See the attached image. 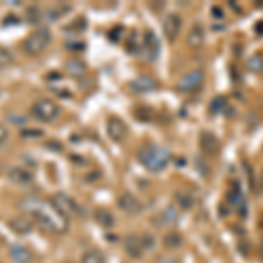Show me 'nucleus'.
<instances>
[{
    "label": "nucleus",
    "mask_w": 263,
    "mask_h": 263,
    "mask_svg": "<svg viewBox=\"0 0 263 263\" xmlns=\"http://www.w3.org/2000/svg\"><path fill=\"white\" fill-rule=\"evenodd\" d=\"M20 209L30 214L42 230L51 233H63L67 230L69 219L63 218L53 207V203H48L37 197H25L20 200Z\"/></svg>",
    "instance_id": "f257e3e1"
},
{
    "label": "nucleus",
    "mask_w": 263,
    "mask_h": 263,
    "mask_svg": "<svg viewBox=\"0 0 263 263\" xmlns=\"http://www.w3.org/2000/svg\"><path fill=\"white\" fill-rule=\"evenodd\" d=\"M137 158L147 171L162 172L171 162V151L167 147L156 146V144H146L139 149Z\"/></svg>",
    "instance_id": "f03ea898"
},
{
    "label": "nucleus",
    "mask_w": 263,
    "mask_h": 263,
    "mask_svg": "<svg viewBox=\"0 0 263 263\" xmlns=\"http://www.w3.org/2000/svg\"><path fill=\"white\" fill-rule=\"evenodd\" d=\"M51 42V32L48 28H37L35 32H32L30 35L25 39L23 42V49L27 54H30V57H37V54H41L42 51L49 46Z\"/></svg>",
    "instance_id": "7ed1b4c3"
},
{
    "label": "nucleus",
    "mask_w": 263,
    "mask_h": 263,
    "mask_svg": "<svg viewBox=\"0 0 263 263\" xmlns=\"http://www.w3.org/2000/svg\"><path fill=\"white\" fill-rule=\"evenodd\" d=\"M32 114L37 120H41L44 123H51L60 116V105L51 99H41L32 105Z\"/></svg>",
    "instance_id": "20e7f679"
},
{
    "label": "nucleus",
    "mask_w": 263,
    "mask_h": 263,
    "mask_svg": "<svg viewBox=\"0 0 263 263\" xmlns=\"http://www.w3.org/2000/svg\"><path fill=\"white\" fill-rule=\"evenodd\" d=\"M227 200L232 207H235L240 218H248V200H246L242 186H240L239 181H233L230 184V188L227 192Z\"/></svg>",
    "instance_id": "39448f33"
},
{
    "label": "nucleus",
    "mask_w": 263,
    "mask_h": 263,
    "mask_svg": "<svg viewBox=\"0 0 263 263\" xmlns=\"http://www.w3.org/2000/svg\"><path fill=\"white\" fill-rule=\"evenodd\" d=\"M51 203H53L54 209L67 219H69L70 216L79 214V205L76 203L74 198L69 197L67 193H57L54 197H51Z\"/></svg>",
    "instance_id": "423d86ee"
},
{
    "label": "nucleus",
    "mask_w": 263,
    "mask_h": 263,
    "mask_svg": "<svg viewBox=\"0 0 263 263\" xmlns=\"http://www.w3.org/2000/svg\"><path fill=\"white\" fill-rule=\"evenodd\" d=\"M177 219H179V209L176 205H167L153 218V223H155L156 228H163L177 223Z\"/></svg>",
    "instance_id": "0eeeda50"
},
{
    "label": "nucleus",
    "mask_w": 263,
    "mask_h": 263,
    "mask_svg": "<svg viewBox=\"0 0 263 263\" xmlns=\"http://www.w3.org/2000/svg\"><path fill=\"white\" fill-rule=\"evenodd\" d=\"M118 207L123 211V213L135 216V214H141L142 213V203L139 200L135 195L132 193H121L118 197Z\"/></svg>",
    "instance_id": "6e6552de"
},
{
    "label": "nucleus",
    "mask_w": 263,
    "mask_h": 263,
    "mask_svg": "<svg viewBox=\"0 0 263 263\" xmlns=\"http://www.w3.org/2000/svg\"><path fill=\"white\" fill-rule=\"evenodd\" d=\"M202 83H203V72L202 70H192L181 79L177 86H179L181 91L190 93V91L198 90V88L202 86Z\"/></svg>",
    "instance_id": "1a4fd4ad"
},
{
    "label": "nucleus",
    "mask_w": 263,
    "mask_h": 263,
    "mask_svg": "<svg viewBox=\"0 0 263 263\" xmlns=\"http://www.w3.org/2000/svg\"><path fill=\"white\" fill-rule=\"evenodd\" d=\"M181 27H182V20L179 14L176 12H171V14L165 16L163 20V33L168 41H174L181 32Z\"/></svg>",
    "instance_id": "9d476101"
},
{
    "label": "nucleus",
    "mask_w": 263,
    "mask_h": 263,
    "mask_svg": "<svg viewBox=\"0 0 263 263\" xmlns=\"http://www.w3.org/2000/svg\"><path fill=\"white\" fill-rule=\"evenodd\" d=\"M107 135L112 139L114 142H121L123 139L126 137V132H128V128H126V123L120 120V118L112 116L107 120Z\"/></svg>",
    "instance_id": "9b49d317"
},
{
    "label": "nucleus",
    "mask_w": 263,
    "mask_h": 263,
    "mask_svg": "<svg viewBox=\"0 0 263 263\" xmlns=\"http://www.w3.org/2000/svg\"><path fill=\"white\" fill-rule=\"evenodd\" d=\"M142 53L147 60H156L160 54V42L156 39V35L153 32L147 30L144 33V42H142Z\"/></svg>",
    "instance_id": "f8f14e48"
},
{
    "label": "nucleus",
    "mask_w": 263,
    "mask_h": 263,
    "mask_svg": "<svg viewBox=\"0 0 263 263\" xmlns=\"http://www.w3.org/2000/svg\"><path fill=\"white\" fill-rule=\"evenodd\" d=\"M7 177H9L11 182L18 186H28L33 182V174L28 171L27 167H12L7 172Z\"/></svg>",
    "instance_id": "ddd939ff"
},
{
    "label": "nucleus",
    "mask_w": 263,
    "mask_h": 263,
    "mask_svg": "<svg viewBox=\"0 0 263 263\" xmlns=\"http://www.w3.org/2000/svg\"><path fill=\"white\" fill-rule=\"evenodd\" d=\"M200 147L205 155H216L219 151V139L213 132H202L200 134Z\"/></svg>",
    "instance_id": "4468645a"
},
{
    "label": "nucleus",
    "mask_w": 263,
    "mask_h": 263,
    "mask_svg": "<svg viewBox=\"0 0 263 263\" xmlns=\"http://www.w3.org/2000/svg\"><path fill=\"white\" fill-rule=\"evenodd\" d=\"M123 246H125V251L128 254L130 258H141L142 256V242H141V237L137 235H126L125 240H123Z\"/></svg>",
    "instance_id": "2eb2a0df"
},
{
    "label": "nucleus",
    "mask_w": 263,
    "mask_h": 263,
    "mask_svg": "<svg viewBox=\"0 0 263 263\" xmlns=\"http://www.w3.org/2000/svg\"><path fill=\"white\" fill-rule=\"evenodd\" d=\"M9 228L14 233H18V235H28L33 230V224L25 216H16V218H12L9 221Z\"/></svg>",
    "instance_id": "dca6fc26"
},
{
    "label": "nucleus",
    "mask_w": 263,
    "mask_h": 263,
    "mask_svg": "<svg viewBox=\"0 0 263 263\" xmlns=\"http://www.w3.org/2000/svg\"><path fill=\"white\" fill-rule=\"evenodd\" d=\"M203 41H205V30L200 23H195L188 32V46L192 48H202Z\"/></svg>",
    "instance_id": "f3484780"
},
{
    "label": "nucleus",
    "mask_w": 263,
    "mask_h": 263,
    "mask_svg": "<svg viewBox=\"0 0 263 263\" xmlns=\"http://www.w3.org/2000/svg\"><path fill=\"white\" fill-rule=\"evenodd\" d=\"M9 256L14 263H30L33 254L30 249H27L25 246H11Z\"/></svg>",
    "instance_id": "a211bd4d"
},
{
    "label": "nucleus",
    "mask_w": 263,
    "mask_h": 263,
    "mask_svg": "<svg viewBox=\"0 0 263 263\" xmlns=\"http://www.w3.org/2000/svg\"><path fill=\"white\" fill-rule=\"evenodd\" d=\"M130 86H132V90L137 93H147L156 88V81L151 78H146V76H141V78H135L134 81L130 83Z\"/></svg>",
    "instance_id": "6ab92c4d"
},
{
    "label": "nucleus",
    "mask_w": 263,
    "mask_h": 263,
    "mask_svg": "<svg viewBox=\"0 0 263 263\" xmlns=\"http://www.w3.org/2000/svg\"><path fill=\"white\" fill-rule=\"evenodd\" d=\"M95 219H97V223L100 224V227H104V228H111L112 224H114V218H112V214L109 213V211H105V209H99L95 213Z\"/></svg>",
    "instance_id": "aec40b11"
},
{
    "label": "nucleus",
    "mask_w": 263,
    "mask_h": 263,
    "mask_svg": "<svg viewBox=\"0 0 263 263\" xmlns=\"http://www.w3.org/2000/svg\"><path fill=\"white\" fill-rule=\"evenodd\" d=\"M181 242H182L181 235H179V233H176V232H168V233H165V235H163V246H165V248H168V249L179 248Z\"/></svg>",
    "instance_id": "412c9836"
},
{
    "label": "nucleus",
    "mask_w": 263,
    "mask_h": 263,
    "mask_svg": "<svg viewBox=\"0 0 263 263\" xmlns=\"http://www.w3.org/2000/svg\"><path fill=\"white\" fill-rule=\"evenodd\" d=\"M81 263H105V256L97 249H90L83 254Z\"/></svg>",
    "instance_id": "4be33fe9"
},
{
    "label": "nucleus",
    "mask_w": 263,
    "mask_h": 263,
    "mask_svg": "<svg viewBox=\"0 0 263 263\" xmlns=\"http://www.w3.org/2000/svg\"><path fill=\"white\" fill-rule=\"evenodd\" d=\"M176 203L179 205V209H192L195 205V200H193L192 195L179 192V193H176Z\"/></svg>",
    "instance_id": "5701e85b"
},
{
    "label": "nucleus",
    "mask_w": 263,
    "mask_h": 263,
    "mask_svg": "<svg viewBox=\"0 0 263 263\" xmlns=\"http://www.w3.org/2000/svg\"><path fill=\"white\" fill-rule=\"evenodd\" d=\"M141 242H142V249L144 251H153L156 248V242H155V237L149 235V233H144L141 237Z\"/></svg>",
    "instance_id": "b1692460"
},
{
    "label": "nucleus",
    "mask_w": 263,
    "mask_h": 263,
    "mask_svg": "<svg viewBox=\"0 0 263 263\" xmlns=\"http://www.w3.org/2000/svg\"><path fill=\"white\" fill-rule=\"evenodd\" d=\"M224 107H227V99H224V97H218V99H214L211 102V111L216 114L221 112Z\"/></svg>",
    "instance_id": "393cba45"
},
{
    "label": "nucleus",
    "mask_w": 263,
    "mask_h": 263,
    "mask_svg": "<svg viewBox=\"0 0 263 263\" xmlns=\"http://www.w3.org/2000/svg\"><path fill=\"white\" fill-rule=\"evenodd\" d=\"M248 67L253 72H261L263 70V58L261 57H251L248 60Z\"/></svg>",
    "instance_id": "a878e982"
},
{
    "label": "nucleus",
    "mask_w": 263,
    "mask_h": 263,
    "mask_svg": "<svg viewBox=\"0 0 263 263\" xmlns=\"http://www.w3.org/2000/svg\"><path fill=\"white\" fill-rule=\"evenodd\" d=\"M67 70H69L70 74H81L84 70V63L81 60H70L67 63Z\"/></svg>",
    "instance_id": "bb28decb"
},
{
    "label": "nucleus",
    "mask_w": 263,
    "mask_h": 263,
    "mask_svg": "<svg viewBox=\"0 0 263 263\" xmlns=\"http://www.w3.org/2000/svg\"><path fill=\"white\" fill-rule=\"evenodd\" d=\"M12 63V54L6 48H0V67H7Z\"/></svg>",
    "instance_id": "cd10ccee"
},
{
    "label": "nucleus",
    "mask_w": 263,
    "mask_h": 263,
    "mask_svg": "<svg viewBox=\"0 0 263 263\" xmlns=\"http://www.w3.org/2000/svg\"><path fill=\"white\" fill-rule=\"evenodd\" d=\"M21 137H25V139H28V137H42V130L39 128H25V130H21Z\"/></svg>",
    "instance_id": "c85d7f7f"
},
{
    "label": "nucleus",
    "mask_w": 263,
    "mask_h": 263,
    "mask_svg": "<svg viewBox=\"0 0 263 263\" xmlns=\"http://www.w3.org/2000/svg\"><path fill=\"white\" fill-rule=\"evenodd\" d=\"M211 14H213L214 20H223L224 18V12H223V9L219 6H214L213 9H211Z\"/></svg>",
    "instance_id": "c756f323"
},
{
    "label": "nucleus",
    "mask_w": 263,
    "mask_h": 263,
    "mask_svg": "<svg viewBox=\"0 0 263 263\" xmlns=\"http://www.w3.org/2000/svg\"><path fill=\"white\" fill-rule=\"evenodd\" d=\"M7 135H9V132H7V128H6L4 125H0V146H2V144L7 141Z\"/></svg>",
    "instance_id": "7c9ffc66"
},
{
    "label": "nucleus",
    "mask_w": 263,
    "mask_h": 263,
    "mask_svg": "<svg viewBox=\"0 0 263 263\" xmlns=\"http://www.w3.org/2000/svg\"><path fill=\"white\" fill-rule=\"evenodd\" d=\"M158 263H177V260L172 256H163V258H160Z\"/></svg>",
    "instance_id": "2f4dec72"
},
{
    "label": "nucleus",
    "mask_w": 263,
    "mask_h": 263,
    "mask_svg": "<svg viewBox=\"0 0 263 263\" xmlns=\"http://www.w3.org/2000/svg\"><path fill=\"white\" fill-rule=\"evenodd\" d=\"M18 18H16V16L14 14H9V18H6V20H4V25H9V23H18Z\"/></svg>",
    "instance_id": "473e14b6"
},
{
    "label": "nucleus",
    "mask_w": 263,
    "mask_h": 263,
    "mask_svg": "<svg viewBox=\"0 0 263 263\" xmlns=\"http://www.w3.org/2000/svg\"><path fill=\"white\" fill-rule=\"evenodd\" d=\"M197 165H198V167H200L202 168V174H203V176H205V174L207 172H209V168H207V167H203V165H202V158H197Z\"/></svg>",
    "instance_id": "72a5a7b5"
},
{
    "label": "nucleus",
    "mask_w": 263,
    "mask_h": 263,
    "mask_svg": "<svg viewBox=\"0 0 263 263\" xmlns=\"http://www.w3.org/2000/svg\"><path fill=\"white\" fill-rule=\"evenodd\" d=\"M258 184H260V188L263 190V171L260 172V177H258Z\"/></svg>",
    "instance_id": "f704fd0d"
},
{
    "label": "nucleus",
    "mask_w": 263,
    "mask_h": 263,
    "mask_svg": "<svg viewBox=\"0 0 263 263\" xmlns=\"http://www.w3.org/2000/svg\"><path fill=\"white\" fill-rule=\"evenodd\" d=\"M256 28H263V23H260V25H258ZM258 33H263V30H260V32H258Z\"/></svg>",
    "instance_id": "c9c22d12"
},
{
    "label": "nucleus",
    "mask_w": 263,
    "mask_h": 263,
    "mask_svg": "<svg viewBox=\"0 0 263 263\" xmlns=\"http://www.w3.org/2000/svg\"><path fill=\"white\" fill-rule=\"evenodd\" d=\"M67 263H74V261H67Z\"/></svg>",
    "instance_id": "e433bc0d"
}]
</instances>
